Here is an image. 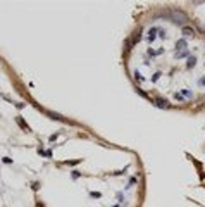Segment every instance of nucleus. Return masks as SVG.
I'll use <instances>...</instances> for the list:
<instances>
[]
</instances>
